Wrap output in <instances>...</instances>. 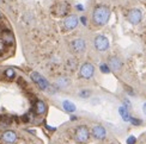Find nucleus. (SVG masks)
<instances>
[{"label": "nucleus", "instance_id": "f257e3e1", "mask_svg": "<svg viewBox=\"0 0 146 144\" xmlns=\"http://www.w3.org/2000/svg\"><path fill=\"white\" fill-rule=\"evenodd\" d=\"M110 18V10L104 5L96 6L92 12V22L97 26H104Z\"/></svg>", "mask_w": 146, "mask_h": 144}, {"label": "nucleus", "instance_id": "f03ea898", "mask_svg": "<svg viewBox=\"0 0 146 144\" xmlns=\"http://www.w3.org/2000/svg\"><path fill=\"white\" fill-rule=\"evenodd\" d=\"M74 139L78 144H85L90 139V131L85 125H79L74 131Z\"/></svg>", "mask_w": 146, "mask_h": 144}, {"label": "nucleus", "instance_id": "7ed1b4c3", "mask_svg": "<svg viewBox=\"0 0 146 144\" xmlns=\"http://www.w3.org/2000/svg\"><path fill=\"white\" fill-rule=\"evenodd\" d=\"M30 77H31V80L36 83V86H37L41 91H46V89L49 88V82H48V80L44 76H42L40 73H37V71H33V73L30 74Z\"/></svg>", "mask_w": 146, "mask_h": 144}, {"label": "nucleus", "instance_id": "20e7f679", "mask_svg": "<svg viewBox=\"0 0 146 144\" xmlns=\"http://www.w3.org/2000/svg\"><path fill=\"white\" fill-rule=\"evenodd\" d=\"M71 50L76 55H80L86 50V42L83 38H76L71 42Z\"/></svg>", "mask_w": 146, "mask_h": 144}, {"label": "nucleus", "instance_id": "39448f33", "mask_svg": "<svg viewBox=\"0 0 146 144\" xmlns=\"http://www.w3.org/2000/svg\"><path fill=\"white\" fill-rule=\"evenodd\" d=\"M52 12H53V14L56 16V17H65V16H67L68 12H70V4L65 3V1L59 3V4H56L52 9Z\"/></svg>", "mask_w": 146, "mask_h": 144}, {"label": "nucleus", "instance_id": "423d86ee", "mask_svg": "<svg viewBox=\"0 0 146 144\" xmlns=\"http://www.w3.org/2000/svg\"><path fill=\"white\" fill-rule=\"evenodd\" d=\"M79 74H80V77H83V79H91L95 75L94 64H91L90 62L83 63L80 69H79Z\"/></svg>", "mask_w": 146, "mask_h": 144}, {"label": "nucleus", "instance_id": "0eeeda50", "mask_svg": "<svg viewBox=\"0 0 146 144\" xmlns=\"http://www.w3.org/2000/svg\"><path fill=\"white\" fill-rule=\"evenodd\" d=\"M79 24V18L76 16V14H70L65 18L64 20V29L66 31H72V30H74Z\"/></svg>", "mask_w": 146, "mask_h": 144}, {"label": "nucleus", "instance_id": "6e6552de", "mask_svg": "<svg viewBox=\"0 0 146 144\" xmlns=\"http://www.w3.org/2000/svg\"><path fill=\"white\" fill-rule=\"evenodd\" d=\"M95 48L98 51H107L109 49V39L103 35H98L95 38Z\"/></svg>", "mask_w": 146, "mask_h": 144}, {"label": "nucleus", "instance_id": "1a4fd4ad", "mask_svg": "<svg viewBox=\"0 0 146 144\" xmlns=\"http://www.w3.org/2000/svg\"><path fill=\"white\" fill-rule=\"evenodd\" d=\"M127 19H128V22L131 24H133V25H138L139 23L141 22L143 19V13L140 10L138 9H133L128 12V14H127Z\"/></svg>", "mask_w": 146, "mask_h": 144}, {"label": "nucleus", "instance_id": "9d476101", "mask_svg": "<svg viewBox=\"0 0 146 144\" xmlns=\"http://www.w3.org/2000/svg\"><path fill=\"white\" fill-rule=\"evenodd\" d=\"M91 135L97 141H103L107 137V130L102 125H94L91 129Z\"/></svg>", "mask_w": 146, "mask_h": 144}, {"label": "nucleus", "instance_id": "9b49d317", "mask_svg": "<svg viewBox=\"0 0 146 144\" xmlns=\"http://www.w3.org/2000/svg\"><path fill=\"white\" fill-rule=\"evenodd\" d=\"M0 137H1V141H3L4 143H7V144H13V143H16L17 139H18L17 134L15 132V131H12V130H6V131H4Z\"/></svg>", "mask_w": 146, "mask_h": 144}, {"label": "nucleus", "instance_id": "f8f14e48", "mask_svg": "<svg viewBox=\"0 0 146 144\" xmlns=\"http://www.w3.org/2000/svg\"><path fill=\"white\" fill-rule=\"evenodd\" d=\"M1 42L3 44L6 46H11L12 44L15 43V37H13V33H12L10 30L5 29L1 31Z\"/></svg>", "mask_w": 146, "mask_h": 144}, {"label": "nucleus", "instance_id": "ddd939ff", "mask_svg": "<svg viewBox=\"0 0 146 144\" xmlns=\"http://www.w3.org/2000/svg\"><path fill=\"white\" fill-rule=\"evenodd\" d=\"M122 61L117 57V56H113L109 58L108 61V65L109 68H110V70H114V71H119L121 68H122Z\"/></svg>", "mask_w": 146, "mask_h": 144}, {"label": "nucleus", "instance_id": "4468645a", "mask_svg": "<svg viewBox=\"0 0 146 144\" xmlns=\"http://www.w3.org/2000/svg\"><path fill=\"white\" fill-rule=\"evenodd\" d=\"M55 86L60 89H65V88H67L71 86V80L68 79L67 76H60L56 79L55 81Z\"/></svg>", "mask_w": 146, "mask_h": 144}, {"label": "nucleus", "instance_id": "2eb2a0df", "mask_svg": "<svg viewBox=\"0 0 146 144\" xmlns=\"http://www.w3.org/2000/svg\"><path fill=\"white\" fill-rule=\"evenodd\" d=\"M46 112H47V105L44 104V101L37 100L35 103V113L38 116H43Z\"/></svg>", "mask_w": 146, "mask_h": 144}, {"label": "nucleus", "instance_id": "dca6fc26", "mask_svg": "<svg viewBox=\"0 0 146 144\" xmlns=\"http://www.w3.org/2000/svg\"><path fill=\"white\" fill-rule=\"evenodd\" d=\"M119 113H120L121 118L123 119V122H129V120H131L132 116L129 115V112H128V109H127L126 106H121L120 109H119Z\"/></svg>", "mask_w": 146, "mask_h": 144}, {"label": "nucleus", "instance_id": "f3484780", "mask_svg": "<svg viewBox=\"0 0 146 144\" xmlns=\"http://www.w3.org/2000/svg\"><path fill=\"white\" fill-rule=\"evenodd\" d=\"M62 107H64V110L66 112H68V113H73L76 111V105L70 100H64L62 101Z\"/></svg>", "mask_w": 146, "mask_h": 144}, {"label": "nucleus", "instance_id": "a211bd4d", "mask_svg": "<svg viewBox=\"0 0 146 144\" xmlns=\"http://www.w3.org/2000/svg\"><path fill=\"white\" fill-rule=\"evenodd\" d=\"M4 77H5L6 80H13L15 77H16V71H15V69H12V68L5 69V71H4Z\"/></svg>", "mask_w": 146, "mask_h": 144}, {"label": "nucleus", "instance_id": "6ab92c4d", "mask_svg": "<svg viewBox=\"0 0 146 144\" xmlns=\"http://www.w3.org/2000/svg\"><path fill=\"white\" fill-rule=\"evenodd\" d=\"M78 95H79V98H82V99H88L89 97H91V91L90 89H82V91L78 93Z\"/></svg>", "mask_w": 146, "mask_h": 144}, {"label": "nucleus", "instance_id": "aec40b11", "mask_svg": "<svg viewBox=\"0 0 146 144\" xmlns=\"http://www.w3.org/2000/svg\"><path fill=\"white\" fill-rule=\"evenodd\" d=\"M100 70L102 71L103 74H109V73H110V68H109V65L107 63H102L100 65Z\"/></svg>", "mask_w": 146, "mask_h": 144}, {"label": "nucleus", "instance_id": "412c9836", "mask_svg": "<svg viewBox=\"0 0 146 144\" xmlns=\"http://www.w3.org/2000/svg\"><path fill=\"white\" fill-rule=\"evenodd\" d=\"M129 123H131V124H133V125H135V126H139V125H141V124H143V122L140 120V119L134 118V117H132V118H131Z\"/></svg>", "mask_w": 146, "mask_h": 144}, {"label": "nucleus", "instance_id": "4be33fe9", "mask_svg": "<svg viewBox=\"0 0 146 144\" xmlns=\"http://www.w3.org/2000/svg\"><path fill=\"white\" fill-rule=\"evenodd\" d=\"M135 143H137V138L134 136H129L127 138V144H135Z\"/></svg>", "mask_w": 146, "mask_h": 144}, {"label": "nucleus", "instance_id": "5701e85b", "mask_svg": "<svg viewBox=\"0 0 146 144\" xmlns=\"http://www.w3.org/2000/svg\"><path fill=\"white\" fill-rule=\"evenodd\" d=\"M79 20H80V23L83 24V25H86L88 24V19H86V17L85 16H82L80 18H79Z\"/></svg>", "mask_w": 146, "mask_h": 144}, {"label": "nucleus", "instance_id": "b1692460", "mask_svg": "<svg viewBox=\"0 0 146 144\" xmlns=\"http://www.w3.org/2000/svg\"><path fill=\"white\" fill-rule=\"evenodd\" d=\"M22 120H23V123H28V122H30V118L28 115H25V116L22 117Z\"/></svg>", "mask_w": 146, "mask_h": 144}, {"label": "nucleus", "instance_id": "393cba45", "mask_svg": "<svg viewBox=\"0 0 146 144\" xmlns=\"http://www.w3.org/2000/svg\"><path fill=\"white\" fill-rule=\"evenodd\" d=\"M76 10H77V11H80V12H82V11H84L83 5H82V4H78V5L76 6Z\"/></svg>", "mask_w": 146, "mask_h": 144}, {"label": "nucleus", "instance_id": "a878e982", "mask_svg": "<svg viewBox=\"0 0 146 144\" xmlns=\"http://www.w3.org/2000/svg\"><path fill=\"white\" fill-rule=\"evenodd\" d=\"M46 128H47L48 130H50V131H55V129L52 128V126H49V125H47V124H46Z\"/></svg>", "mask_w": 146, "mask_h": 144}, {"label": "nucleus", "instance_id": "bb28decb", "mask_svg": "<svg viewBox=\"0 0 146 144\" xmlns=\"http://www.w3.org/2000/svg\"><path fill=\"white\" fill-rule=\"evenodd\" d=\"M143 111H144V113H145V115H146V103L143 105Z\"/></svg>", "mask_w": 146, "mask_h": 144}, {"label": "nucleus", "instance_id": "cd10ccee", "mask_svg": "<svg viewBox=\"0 0 146 144\" xmlns=\"http://www.w3.org/2000/svg\"><path fill=\"white\" fill-rule=\"evenodd\" d=\"M71 120L73 122V120H77V117L76 116H71Z\"/></svg>", "mask_w": 146, "mask_h": 144}, {"label": "nucleus", "instance_id": "c85d7f7f", "mask_svg": "<svg viewBox=\"0 0 146 144\" xmlns=\"http://www.w3.org/2000/svg\"><path fill=\"white\" fill-rule=\"evenodd\" d=\"M1 19H3V14H1V13H0V20H1Z\"/></svg>", "mask_w": 146, "mask_h": 144}, {"label": "nucleus", "instance_id": "c756f323", "mask_svg": "<svg viewBox=\"0 0 146 144\" xmlns=\"http://www.w3.org/2000/svg\"><path fill=\"white\" fill-rule=\"evenodd\" d=\"M0 1H1V0H0Z\"/></svg>", "mask_w": 146, "mask_h": 144}]
</instances>
